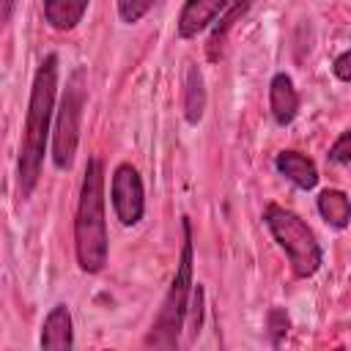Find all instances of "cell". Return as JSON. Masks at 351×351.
<instances>
[{"instance_id": "6da1fadb", "label": "cell", "mask_w": 351, "mask_h": 351, "mask_svg": "<svg viewBox=\"0 0 351 351\" xmlns=\"http://www.w3.org/2000/svg\"><path fill=\"white\" fill-rule=\"evenodd\" d=\"M55 93H58V55L49 52L33 74L25 132H22V143H19L16 186H19L22 200L33 195L38 176H41L44 151H47V140H49V123H52V112H55Z\"/></svg>"}, {"instance_id": "7a4b0ae2", "label": "cell", "mask_w": 351, "mask_h": 351, "mask_svg": "<svg viewBox=\"0 0 351 351\" xmlns=\"http://www.w3.org/2000/svg\"><path fill=\"white\" fill-rule=\"evenodd\" d=\"M74 252L85 274L101 271L110 255L107 222H104V167L101 159L96 156L88 159L80 186V203L74 217Z\"/></svg>"}, {"instance_id": "3957f363", "label": "cell", "mask_w": 351, "mask_h": 351, "mask_svg": "<svg viewBox=\"0 0 351 351\" xmlns=\"http://www.w3.org/2000/svg\"><path fill=\"white\" fill-rule=\"evenodd\" d=\"M181 228H184V244H181V258H178V266H176V274L170 280V288L162 299V307L143 340L145 348H162V351H173L178 348V340H181V329H184V321H186V313H189V299H192V258H195V250H192V222L189 217L181 219Z\"/></svg>"}, {"instance_id": "277c9868", "label": "cell", "mask_w": 351, "mask_h": 351, "mask_svg": "<svg viewBox=\"0 0 351 351\" xmlns=\"http://www.w3.org/2000/svg\"><path fill=\"white\" fill-rule=\"evenodd\" d=\"M263 222H266L269 233L274 236V241L285 250L296 277H313L321 269V261H324L321 244L299 214H293L277 203H269L263 208Z\"/></svg>"}, {"instance_id": "5b68a950", "label": "cell", "mask_w": 351, "mask_h": 351, "mask_svg": "<svg viewBox=\"0 0 351 351\" xmlns=\"http://www.w3.org/2000/svg\"><path fill=\"white\" fill-rule=\"evenodd\" d=\"M85 110V69L77 66L66 82L58 115H55V132H52V162L58 170H71L74 154L80 145V123Z\"/></svg>"}, {"instance_id": "8992f818", "label": "cell", "mask_w": 351, "mask_h": 351, "mask_svg": "<svg viewBox=\"0 0 351 351\" xmlns=\"http://www.w3.org/2000/svg\"><path fill=\"white\" fill-rule=\"evenodd\" d=\"M110 197H112V208H115V217L121 219V225L132 228V225H137L143 219L145 189H143V178H140L137 167H132L126 162L115 167Z\"/></svg>"}, {"instance_id": "52a82bcc", "label": "cell", "mask_w": 351, "mask_h": 351, "mask_svg": "<svg viewBox=\"0 0 351 351\" xmlns=\"http://www.w3.org/2000/svg\"><path fill=\"white\" fill-rule=\"evenodd\" d=\"M230 5V0H184L176 30L181 38H192L200 30H206L208 25H214V19Z\"/></svg>"}, {"instance_id": "ba28073f", "label": "cell", "mask_w": 351, "mask_h": 351, "mask_svg": "<svg viewBox=\"0 0 351 351\" xmlns=\"http://www.w3.org/2000/svg\"><path fill=\"white\" fill-rule=\"evenodd\" d=\"M269 107H271V115L280 126H288L293 123L296 112H299V93L293 88V80L288 74H274L271 77V85H269Z\"/></svg>"}, {"instance_id": "9c48e42d", "label": "cell", "mask_w": 351, "mask_h": 351, "mask_svg": "<svg viewBox=\"0 0 351 351\" xmlns=\"http://www.w3.org/2000/svg\"><path fill=\"white\" fill-rule=\"evenodd\" d=\"M41 348H52V351H66L74 346V329H71V313L66 304H55L41 326Z\"/></svg>"}, {"instance_id": "30bf717a", "label": "cell", "mask_w": 351, "mask_h": 351, "mask_svg": "<svg viewBox=\"0 0 351 351\" xmlns=\"http://www.w3.org/2000/svg\"><path fill=\"white\" fill-rule=\"evenodd\" d=\"M277 170L299 189H313L318 184V167L310 156L299 154V151H280L274 159Z\"/></svg>"}, {"instance_id": "8fae6325", "label": "cell", "mask_w": 351, "mask_h": 351, "mask_svg": "<svg viewBox=\"0 0 351 351\" xmlns=\"http://www.w3.org/2000/svg\"><path fill=\"white\" fill-rule=\"evenodd\" d=\"M88 3L90 0H44V19L55 30H74L85 16Z\"/></svg>"}, {"instance_id": "7c38bea8", "label": "cell", "mask_w": 351, "mask_h": 351, "mask_svg": "<svg viewBox=\"0 0 351 351\" xmlns=\"http://www.w3.org/2000/svg\"><path fill=\"white\" fill-rule=\"evenodd\" d=\"M206 110V82L203 74L195 63H186V74H184V118L186 123H200Z\"/></svg>"}, {"instance_id": "4fadbf2b", "label": "cell", "mask_w": 351, "mask_h": 351, "mask_svg": "<svg viewBox=\"0 0 351 351\" xmlns=\"http://www.w3.org/2000/svg\"><path fill=\"white\" fill-rule=\"evenodd\" d=\"M318 214L324 217L326 225L343 230L348 225V217H351V203H348V195L340 192V189H324L318 195Z\"/></svg>"}, {"instance_id": "5bb4252c", "label": "cell", "mask_w": 351, "mask_h": 351, "mask_svg": "<svg viewBox=\"0 0 351 351\" xmlns=\"http://www.w3.org/2000/svg\"><path fill=\"white\" fill-rule=\"evenodd\" d=\"M250 8V0H239L236 5H230L225 14H219L214 22H219L217 27H214V33H211V38H208V58L211 60H217L219 58V49H222V44H225V36H228V30L236 25V19L244 14Z\"/></svg>"}, {"instance_id": "9a60e30c", "label": "cell", "mask_w": 351, "mask_h": 351, "mask_svg": "<svg viewBox=\"0 0 351 351\" xmlns=\"http://www.w3.org/2000/svg\"><path fill=\"white\" fill-rule=\"evenodd\" d=\"M266 329H269V335H271V343H274V346H280V343H282V337H285V335H288V329H291L288 313H285L282 307H271V310H269V315H266Z\"/></svg>"}, {"instance_id": "2e32d148", "label": "cell", "mask_w": 351, "mask_h": 351, "mask_svg": "<svg viewBox=\"0 0 351 351\" xmlns=\"http://www.w3.org/2000/svg\"><path fill=\"white\" fill-rule=\"evenodd\" d=\"M151 5H154V0H118V16H121V22L134 25L151 11Z\"/></svg>"}, {"instance_id": "e0dca14e", "label": "cell", "mask_w": 351, "mask_h": 351, "mask_svg": "<svg viewBox=\"0 0 351 351\" xmlns=\"http://www.w3.org/2000/svg\"><path fill=\"white\" fill-rule=\"evenodd\" d=\"M329 159H332L335 165H340V167H346V165L351 162V132H343V134L335 140V145L329 148Z\"/></svg>"}, {"instance_id": "ac0fdd59", "label": "cell", "mask_w": 351, "mask_h": 351, "mask_svg": "<svg viewBox=\"0 0 351 351\" xmlns=\"http://www.w3.org/2000/svg\"><path fill=\"white\" fill-rule=\"evenodd\" d=\"M351 52L346 49V52H340L337 55V60H335V77L340 80V82H348L351 80Z\"/></svg>"}, {"instance_id": "d6986e66", "label": "cell", "mask_w": 351, "mask_h": 351, "mask_svg": "<svg viewBox=\"0 0 351 351\" xmlns=\"http://www.w3.org/2000/svg\"><path fill=\"white\" fill-rule=\"evenodd\" d=\"M14 5H16V0H0V27L8 25V19L14 14Z\"/></svg>"}]
</instances>
